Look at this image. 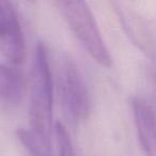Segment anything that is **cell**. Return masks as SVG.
I'll return each instance as SVG.
<instances>
[{"label":"cell","mask_w":156,"mask_h":156,"mask_svg":"<svg viewBox=\"0 0 156 156\" xmlns=\"http://www.w3.org/2000/svg\"><path fill=\"white\" fill-rule=\"evenodd\" d=\"M24 83L17 71L0 64V104L15 106L22 101Z\"/></svg>","instance_id":"8992f818"},{"label":"cell","mask_w":156,"mask_h":156,"mask_svg":"<svg viewBox=\"0 0 156 156\" xmlns=\"http://www.w3.org/2000/svg\"><path fill=\"white\" fill-rule=\"evenodd\" d=\"M135 126L140 145L147 156H156L155 115L152 106L142 98H132Z\"/></svg>","instance_id":"5b68a950"},{"label":"cell","mask_w":156,"mask_h":156,"mask_svg":"<svg viewBox=\"0 0 156 156\" xmlns=\"http://www.w3.org/2000/svg\"><path fill=\"white\" fill-rule=\"evenodd\" d=\"M74 35L95 62L110 67L112 59L86 0H56Z\"/></svg>","instance_id":"7a4b0ae2"},{"label":"cell","mask_w":156,"mask_h":156,"mask_svg":"<svg viewBox=\"0 0 156 156\" xmlns=\"http://www.w3.org/2000/svg\"><path fill=\"white\" fill-rule=\"evenodd\" d=\"M16 136L30 156H52L50 140L32 128H18Z\"/></svg>","instance_id":"52a82bcc"},{"label":"cell","mask_w":156,"mask_h":156,"mask_svg":"<svg viewBox=\"0 0 156 156\" xmlns=\"http://www.w3.org/2000/svg\"><path fill=\"white\" fill-rule=\"evenodd\" d=\"M0 52L13 64L26 57L24 32L11 0H0Z\"/></svg>","instance_id":"277c9868"},{"label":"cell","mask_w":156,"mask_h":156,"mask_svg":"<svg viewBox=\"0 0 156 156\" xmlns=\"http://www.w3.org/2000/svg\"><path fill=\"white\" fill-rule=\"evenodd\" d=\"M55 136L58 145V156H76L71 137L66 127L60 122L55 123Z\"/></svg>","instance_id":"ba28073f"},{"label":"cell","mask_w":156,"mask_h":156,"mask_svg":"<svg viewBox=\"0 0 156 156\" xmlns=\"http://www.w3.org/2000/svg\"><path fill=\"white\" fill-rule=\"evenodd\" d=\"M29 119L31 128L45 138H51L54 122V79L45 44L39 42L33 55Z\"/></svg>","instance_id":"6da1fadb"},{"label":"cell","mask_w":156,"mask_h":156,"mask_svg":"<svg viewBox=\"0 0 156 156\" xmlns=\"http://www.w3.org/2000/svg\"><path fill=\"white\" fill-rule=\"evenodd\" d=\"M59 91L67 119L73 123L85 121L90 111L89 90L80 69L71 58H65L61 64Z\"/></svg>","instance_id":"3957f363"},{"label":"cell","mask_w":156,"mask_h":156,"mask_svg":"<svg viewBox=\"0 0 156 156\" xmlns=\"http://www.w3.org/2000/svg\"><path fill=\"white\" fill-rule=\"evenodd\" d=\"M29 1H33V0H29Z\"/></svg>","instance_id":"9c48e42d"}]
</instances>
